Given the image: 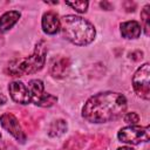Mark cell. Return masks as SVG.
<instances>
[{"mask_svg":"<svg viewBox=\"0 0 150 150\" xmlns=\"http://www.w3.org/2000/svg\"><path fill=\"white\" fill-rule=\"evenodd\" d=\"M120 27H121V34L125 39H137L142 32V27L139 22L135 20L122 22Z\"/></svg>","mask_w":150,"mask_h":150,"instance_id":"obj_10","label":"cell"},{"mask_svg":"<svg viewBox=\"0 0 150 150\" xmlns=\"http://www.w3.org/2000/svg\"><path fill=\"white\" fill-rule=\"evenodd\" d=\"M123 6L125 8L127 12H134L135 8H136V4L135 2H131V1H124L123 2Z\"/></svg>","mask_w":150,"mask_h":150,"instance_id":"obj_21","label":"cell"},{"mask_svg":"<svg viewBox=\"0 0 150 150\" xmlns=\"http://www.w3.org/2000/svg\"><path fill=\"white\" fill-rule=\"evenodd\" d=\"M127 98L123 94L104 91L91 96L82 109V116L91 123H105L123 115Z\"/></svg>","mask_w":150,"mask_h":150,"instance_id":"obj_1","label":"cell"},{"mask_svg":"<svg viewBox=\"0 0 150 150\" xmlns=\"http://www.w3.org/2000/svg\"><path fill=\"white\" fill-rule=\"evenodd\" d=\"M70 68V61L68 57H59L50 66V74L55 79H62L68 74Z\"/></svg>","mask_w":150,"mask_h":150,"instance_id":"obj_9","label":"cell"},{"mask_svg":"<svg viewBox=\"0 0 150 150\" xmlns=\"http://www.w3.org/2000/svg\"><path fill=\"white\" fill-rule=\"evenodd\" d=\"M60 29L62 35L77 46H86L94 41L95 27L86 19L76 15H66L60 20Z\"/></svg>","mask_w":150,"mask_h":150,"instance_id":"obj_2","label":"cell"},{"mask_svg":"<svg viewBox=\"0 0 150 150\" xmlns=\"http://www.w3.org/2000/svg\"><path fill=\"white\" fill-rule=\"evenodd\" d=\"M86 139H87L86 136L76 134L75 136H73L68 141H66V143L62 145V148L60 150H82L86 144Z\"/></svg>","mask_w":150,"mask_h":150,"instance_id":"obj_12","label":"cell"},{"mask_svg":"<svg viewBox=\"0 0 150 150\" xmlns=\"http://www.w3.org/2000/svg\"><path fill=\"white\" fill-rule=\"evenodd\" d=\"M0 138H1V134H0Z\"/></svg>","mask_w":150,"mask_h":150,"instance_id":"obj_25","label":"cell"},{"mask_svg":"<svg viewBox=\"0 0 150 150\" xmlns=\"http://www.w3.org/2000/svg\"><path fill=\"white\" fill-rule=\"evenodd\" d=\"M124 121L131 125H135L139 121V116L136 112H128L124 115Z\"/></svg>","mask_w":150,"mask_h":150,"instance_id":"obj_19","label":"cell"},{"mask_svg":"<svg viewBox=\"0 0 150 150\" xmlns=\"http://www.w3.org/2000/svg\"><path fill=\"white\" fill-rule=\"evenodd\" d=\"M28 89L30 93V98L32 101L36 104L41 96L43 95V83L41 80H30L28 83Z\"/></svg>","mask_w":150,"mask_h":150,"instance_id":"obj_13","label":"cell"},{"mask_svg":"<svg viewBox=\"0 0 150 150\" xmlns=\"http://www.w3.org/2000/svg\"><path fill=\"white\" fill-rule=\"evenodd\" d=\"M149 8H150V6L146 5V6L142 9V12H141V18H142V21H143V25H144V32H145V35H146V36L149 35V19H150Z\"/></svg>","mask_w":150,"mask_h":150,"instance_id":"obj_17","label":"cell"},{"mask_svg":"<svg viewBox=\"0 0 150 150\" xmlns=\"http://www.w3.org/2000/svg\"><path fill=\"white\" fill-rule=\"evenodd\" d=\"M0 150H18L15 145H13L9 142H1L0 143Z\"/></svg>","mask_w":150,"mask_h":150,"instance_id":"obj_20","label":"cell"},{"mask_svg":"<svg viewBox=\"0 0 150 150\" xmlns=\"http://www.w3.org/2000/svg\"><path fill=\"white\" fill-rule=\"evenodd\" d=\"M130 57H131L132 60H135V61H138V60H141V59L143 57V53H142L141 50L132 52V53H130Z\"/></svg>","mask_w":150,"mask_h":150,"instance_id":"obj_22","label":"cell"},{"mask_svg":"<svg viewBox=\"0 0 150 150\" xmlns=\"http://www.w3.org/2000/svg\"><path fill=\"white\" fill-rule=\"evenodd\" d=\"M117 150H134L131 146H122V148H118Z\"/></svg>","mask_w":150,"mask_h":150,"instance_id":"obj_24","label":"cell"},{"mask_svg":"<svg viewBox=\"0 0 150 150\" xmlns=\"http://www.w3.org/2000/svg\"><path fill=\"white\" fill-rule=\"evenodd\" d=\"M20 19V13L18 11H8L4 13L0 18V32L5 33L9 30Z\"/></svg>","mask_w":150,"mask_h":150,"instance_id":"obj_11","label":"cell"},{"mask_svg":"<svg viewBox=\"0 0 150 150\" xmlns=\"http://www.w3.org/2000/svg\"><path fill=\"white\" fill-rule=\"evenodd\" d=\"M100 5H101V7H102V8H104L105 11H110V9L112 8L111 4H109L108 1H103V2H101Z\"/></svg>","mask_w":150,"mask_h":150,"instance_id":"obj_23","label":"cell"},{"mask_svg":"<svg viewBox=\"0 0 150 150\" xmlns=\"http://www.w3.org/2000/svg\"><path fill=\"white\" fill-rule=\"evenodd\" d=\"M0 123L2 128L9 132L14 138L20 141V143H25L26 141V134L19 122V120L12 114V112H5L0 116Z\"/></svg>","mask_w":150,"mask_h":150,"instance_id":"obj_6","label":"cell"},{"mask_svg":"<svg viewBox=\"0 0 150 150\" xmlns=\"http://www.w3.org/2000/svg\"><path fill=\"white\" fill-rule=\"evenodd\" d=\"M66 5L70 6L71 8H74L79 13H86L89 4H88V1L80 0V1H66Z\"/></svg>","mask_w":150,"mask_h":150,"instance_id":"obj_16","label":"cell"},{"mask_svg":"<svg viewBox=\"0 0 150 150\" xmlns=\"http://www.w3.org/2000/svg\"><path fill=\"white\" fill-rule=\"evenodd\" d=\"M8 91L12 97V100L16 103L20 104H28L32 98H30V93L28 87H26L22 82L20 81H13L8 86Z\"/></svg>","mask_w":150,"mask_h":150,"instance_id":"obj_7","label":"cell"},{"mask_svg":"<svg viewBox=\"0 0 150 150\" xmlns=\"http://www.w3.org/2000/svg\"><path fill=\"white\" fill-rule=\"evenodd\" d=\"M46 53H47L46 43L45 41H40L36 45L35 50L30 56L12 61L8 64L6 71L11 76H23L27 74L36 73L40 69H42L45 64Z\"/></svg>","mask_w":150,"mask_h":150,"instance_id":"obj_3","label":"cell"},{"mask_svg":"<svg viewBox=\"0 0 150 150\" xmlns=\"http://www.w3.org/2000/svg\"><path fill=\"white\" fill-rule=\"evenodd\" d=\"M67 130V122L64 120H56L54 121L48 130V135L50 137H59Z\"/></svg>","mask_w":150,"mask_h":150,"instance_id":"obj_14","label":"cell"},{"mask_svg":"<svg viewBox=\"0 0 150 150\" xmlns=\"http://www.w3.org/2000/svg\"><path fill=\"white\" fill-rule=\"evenodd\" d=\"M149 76H150V66L149 63H144L136 70L132 77V87H134L135 93L137 94V96L144 100L150 98Z\"/></svg>","mask_w":150,"mask_h":150,"instance_id":"obj_4","label":"cell"},{"mask_svg":"<svg viewBox=\"0 0 150 150\" xmlns=\"http://www.w3.org/2000/svg\"><path fill=\"white\" fill-rule=\"evenodd\" d=\"M41 25H42L43 32L46 34H49V35L56 34L60 30V19H59L57 14L54 12L45 13L42 16Z\"/></svg>","mask_w":150,"mask_h":150,"instance_id":"obj_8","label":"cell"},{"mask_svg":"<svg viewBox=\"0 0 150 150\" xmlns=\"http://www.w3.org/2000/svg\"><path fill=\"white\" fill-rule=\"evenodd\" d=\"M117 137L121 142L129 143V144H138L142 142H148L149 141V125L124 127L118 131Z\"/></svg>","mask_w":150,"mask_h":150,"instance_id":"obj_5","label":"cell"},{"mask_svg":"<svg viewBox=\"0 0 150 150\" xmlns=\"http://www.w3.org/2000/svg\"><path fill=\"white\" fill-rule=\"evenodd\" d=\"M109 144V139L104 136H98L97 139L93 143V149L94 150H105Z\"/></svg>","mask_w":150,"mask_h":150,"instance_id":"obj_18","label":"cell"},{"mask_svg":"<svg viewBox=\"0 0 150 150\" xmlns=\"http://www.w3.org/2000/svg\"><path fill=\"white\" fill-rule=\"evenodd\" d=\"M57 101V97L52 95V94H46L43 93V95L41 96V98L39 100V102L36 103V105L39 107H43V108H48V107H52L54 103H56Z\"/></svg>","mask_w":150,"mask_h":150,"instance_id":"obj_15","label":"cell"}]
</instances>
